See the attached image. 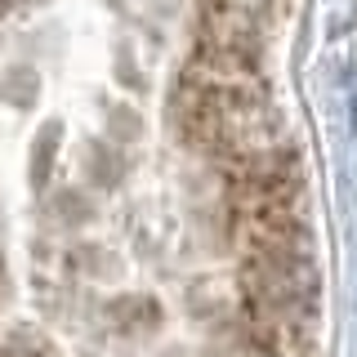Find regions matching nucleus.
I'll return each mask as SVG.
<instances>
[{"mask_svg": "<svg viewBox=\"0 0 357 357\" xmlns=\"http://www.w3.org/2000/svg\"><path fill=\"white\" fill-rule=\"evenodd\" d=\"M0 357H54L40 340H27V335H9L0 340Z\"/></svg>", "mask_w": 357, "mask_h": 357, "instance_id": "f257e3e1", "label": "nucleus"}]
</instances>
